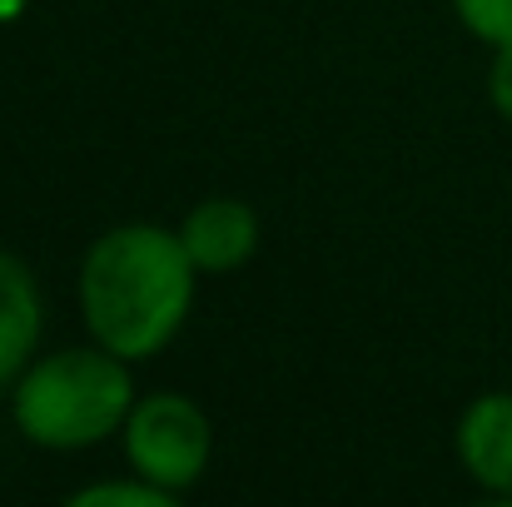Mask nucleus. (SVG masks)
Listing matches in <instances>:
<instances>
[{"label":"nucleus","instance_id":"9","mask_svg":"<svg viewBox=\"0 0 512 507\" xmlns=\"http://www.w3.org/2000/svg\"><path fill=\"white\" fill-rule=\"evenodd\" d=\"M488 95H493L498 115L512 120V45H498V60H493V75H488Z\"/></svg>","mask_w":512,"mask_h":507},{"label":"nucleus","instance_id":"8","mask_svg":"<svg viewBox=\"0 0 512 507\" xmlns=\"http://www.w3.org/2000/svg\"><path fill=\"white\" fill-rule=\"evenodd\" d=\"M174 493L165 488H155L150 478H140V483H100V488H80L70 503L75 507H100V503H130V507H160L170 503Z\"/></svg>","mask_w":512,"mask_h":507},{"label":"nucleus","instance_id":"6","mask_svg":"<svg viewBox=\"0 0 512 507\" xmlns=\"http://www.w3.org/2000/svg\"><path fill=\"white\" fill-rule=\"evenodd\" d=\"M40 343V289L30 269L0 254V388L20 378Z\"/></svg>","mask_w":512,"mask_h":507},{"label":"nucleus","instance_id":"3","mask_svg":"<svg viewBox=\"0 0 512 507\" xmlns=\"http://www.w3.org/2000/svg\"><path fill=\"white\" fill-rule=\"evenodd\" d=\"M125 453L140 478L165 493H184L209 463V418L184 393H150L125 418Z\"/></svg>","mask_w":512,"mask_h":507},{"label":"nucleus","instance_id":"4","mask_svg":"<svg viewBox=\"0 0 512 507\" xmlns=\"http://www.w3.org/2000/svg\"><path fill=\"white\" fill-rule=\"evenodd\" d=\"M179 239H184V249H189L199 274H229V269H239L254 254L259 219L239 199H204V204L189 209Z\"/></svg>","mask_w":512,"mask_h":507},{"label":"nucleus","instance_id":"2","mask_svg":"<svg viewBox=\"0 0 512 507\" xmlns=\"http://www.w3.org/2000/svg\"><path fill=\"white\" fill-rule=\"evenodd\" d=\"M135 408V383L120 353L100 348H65L40 358L15 383V428L40 448H90L125 428Z\"/></svg>","mask_w":512,"mask_h":507},{"label":"nucleus","instance_id":"5","mask_svg":"<svg viewBox=\"0 0 512 507\" xmlns=\"http://www.w3.org/2000/svg\"><path fill=\"white\" fill-rule=\"evenodd\" d=\"M463 468L498 498H512V393H483L458 418Z\"/></svg>","mask_w":512,"mask_h":507},{"label":"nucleus","instance_id":"7","mask_svg":"<svg viewBox=\"0 0 512 507\" xmlns=\"http://www.w3.org/2000/svg\"><path fill=\"white\" fill-rule=\"evenodd\" d=\"M458 20L488 40V45H512V0H453Z\"/></svg>","mask_w":512,"mask_h":507},{"label":"nucleus","instance_id":"1","mask_svg":"<svg viewBox=\"0 0 512 507\" xmlns=\"http://www.w3.org/2000/svg\"><path fill=\"white\" fill-rule=\"evenodd\" d=\"M194 259L160 224H120L100 234L80 264V309L95 343L120 358L160 353L194 299Z\"/></svg>","mask_w":512,"mask_h":507}]
</instances>
